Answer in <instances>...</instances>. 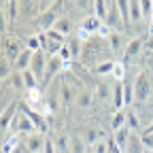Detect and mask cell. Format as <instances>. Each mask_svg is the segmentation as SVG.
<instances>
[{
	"instance_id": "30",
	"label": "cell",
	"mask_w": 153,
	"mask_h": 153,
	"mask_svg": "<svg viewBox=\"0 0 153 153\" xmlns=\"http://www.w3.org/2000/svg\"><path fill=\"white\" fill-rule=\"evenodd\" d=\"M149 34H151V36H153V24H151V26H149Z\"/></svg>"
},
{
	"instance_id": "23",
	"label": "cell",
	"mask_w": 153,
	"mask_h": 153,
	"mask_svg": "<svg viewBox=\"0 0 153 153\" xmlns=\"http://www.w3.org/2000/svg\"><path fill=\"white\" fill-rule=\"evenodd\" d=\"M113 68H115V62L113 60H104L100 64H96V74H113Z\"/></svg>"
},
{
	"instance_id": "1",
	"label": "cell",
	"mask_w": 153,
	"mask_h": 153,
	"mask_svg": "<svg viewBox=\"0 0 153 153\" xmlns=\"http://www.w3.org/2000/svg\"><path fill=\"white\" fill-rule=\"evenodd\" d=\"M151 96H153L151 72L149 70H140L136 74V79H134V104H136V106H145Z\"/></svg>"
},
{
	"instance_id": "21",
	"label": "cell",
	"mask_w": 153,
	"mask_h": 153,
	"mask_svg": "<svg viewBox=\"0 0 153 153\" xmlns=\"http://www.w3.org/2000/svg\"><path fill=\"white\" fill-rule=\"evenodd\" d=\"M123 100H126V108H130L134 104V81L132 83L128 79L123 81Z\"/></svg>"
},
{
	"instance_id": "3",
	"label": "cell",
	"mask_w": 153,
	"mask_h": 153,
	"mask_svg": "<svg viewBox=\"0 0 153 153\" xmlns=\"http://www.w3.org/2000/svg\"><path fill=\"white\" fill-rule=\"evenodd\" d=\"M2 45H4V53H2V57L7 62H15L17 57H19V53H22L26 47H24V43H22V36H4V41H2Z\"/></svg>"
},
{
	"instance_id": "17",
	"label": "cell",
	"mask_w": 153,
	"mask_h": 153,
	"mask_svg": "<svg viewBox=\"0 0 153 153\" xmlns=\"http://www.w3.org/2000/svg\"><path fill=\"white\" fill-rule=\"evenodd\" d=\"M128 9H130V24H138L143 22V11H140V0H130L128 2Z\"/></svg>"
},
{
	"instance_id": "16",
	"label": "cell",
	"mask_w": 153,
	"mask_h": 153,
	"mask_svg": "<svg viewBox=\"0 0 153 153\" xmlns=\"http://www.w3.org/2000/svg\"><path fill=\"white\" fill-rule=\"evenodd\" d=\"M130 136H132V130L128 128V126H123L121 130H117V132H115V136H113V143L115 145H117L121 151L128 147V143H130Z\"/></svg>"
},
{
	"instance_id": "13",
	"label": "cell",
	"mask_w": 153,
	"mask_h": 153,
	"mask_svg": "<svg viewBox=\"0 0 153 153\" xmlns=\"http://www.w3.org/2000/svg\"><path fill=\"white\" fill-rule=\"evenodd\" d=\"M113 111H126V100H123V81L113 83Z\"/></svg>"
},
{
	"instance_id": "9",
	"label": "cell",
	"mask_w": 153,
	"mask_h": 153,
	"mask_svg": "<svg viewBox=\"0 0 153 153\" xmlns=\"http://www.w3.org/2000/svg\"><path fill=\"white\" fill-rule=\"evenodd\" d=\"M94 98L96 102H113V85L106 81H98L94 85Z\"/></svg>"
},
{
	"instance_id": "11",
	"label": "cell",
	"mask_w": 153,
	"mask_h": 153,
	"mask_svg": "<svg viewBox=\"0 0 153 153\" xmlns=\"http://www.w3.org/2000/svg\"><path fill=\"white\" fill-rule=\"evenodd\" d=\"M126 126L132 130V132H140V128H143V117H140V113L136 111V108H126Z\"/></svg>"
},
{
	"instance_id": "2",
	"label": "cell",
	"mask_w": 153,
	"mask_h": 153,
	"mask_svg": "<svg viewBox=\"0 0 153 153\" xmlns=\"http://www.w3.org/2000/svg\"><path fill=\"white\" fill-rule=\"evenodd\" d=\"M81 91V87H79V83H76V79L72 74H68V72H64V74H60V98H62V108H70L72 104H74V100H76V94Z\"/></svg>"
},
{
	"instance_id": "7",
	"label": "cell",
	"mask_w": 153,
	"mask_h": 153,
	"mask_svg": "<svg viewBox=\"0 0 153 153\" xmlns=\"http://www.w3.org/2000/svg\"><path fill=\"white\" fill-rule=\"evenodd\" d=\"M47 60H49V55L45 51H36L34 57H32V66L30 70L38 76V81L45 83V74H47Z\"/></svg>"
},
{
	"instance_id": "29",
	"label": "cell",
	"mask_w": 153,
	"mask_h": 153,
	"mask_svg": "<svg viewBox=\"0 0 153 153\" xmlns=\"http://www.w3.org/2000/svg\"><path fill=\"white\" fill-rule=\"evenodd\" d=\"M151 132H153V121H151V123H149V126H147V128H145L140 134H151Z\"/></svg>"
},
{
	"instance_id": "25",
	"label": "cell",
	"mask_w": 153,
	"mask_h": 153,
	"mask_svg": "<svg viewBox=\"0 0 153 153\" xmlns=\"http://www.w3.org/2000/svg\"><path fill=\"white\" fill-rule=\"evenodd\" d=\"M140 136H143L145 149H147V151H153V132H151V134H140Z\"/></svg>"
},
{
	"instance_id": "19",
	"label": "cell",
	"mask_w": 153,
	"mask_h": 153,
	"mask_svg": "<svg viewBox=\"0 0 153 153\" xmlns=\"http://www.w3.org/2000/svg\"><path fill=\"white\" fill-rule=\"evenodd\" d=\"M126 126V111H113V117H111V128L113 132H117Z\"/></svg>"
},
{
	"instance_id": "32",
	"label": "cell",
	"mask_w": 153,
	"mask_h": 153,
	"mask_svg": "<svg viewBox=\"0 0 153 153\" xmlns=\"http://www.w3.org/2000/svg\"><path fill=\"white\" fill-rule=\"evenodd\" d=\"M147 153H153V151H147Z\"/></svg>"
},
{
	"instance_id": "12",
	"label": "cell",
	"mask_w": 153,
	"mask_h": 153,
	"mask_svg": "<svg viewBox=\"0 0 153 153\" xmlns=\"http://www.w3.org/2000/svg\"><path fill=\"white\" fill-rule=\"evenodd\" d=\"M94 102H96V98H94V89L81 87V91L76 94V100H74V104L79 106L81 111H87V108H89Z\"/></svg>"
},
{
	"instance_id": "18",
	"label": "cell",
	"mask_w": 153,
	"mask_h": 153,
	"mask_svg": "<svg viewBox=\"0 0 153 153\" xmlns=\"http://www.w3.org/2000/svg\"><path fill=\"white\" fill-rule=\"evenodd\" d=\"M87 143L81 134H70V153H85Z\"/></svg>"
},
{
	"instance_id": "6",
	"label": "cell",
	"mask_w": 153,
	"mask_h": 153,
	"mask_svg": "<svg viewBox=\"0 0 153 153\" xmlns=\"http://www.w3.org/2000/svg\"><path fill=\"white\" fill-rule=\"evenodd\" d=\"M11 130H13L15 134H22V136H28V134L36 132V130H34L32 119L28 117L24 111H19V113H17V117H15V121H13V128H11Z\"/></svg>"
},
{
	"instance_id": "14",
	"label": "cell",
	"mask_w": 153,
	"mask_h": 153,
	"mask_svg": "<svg viewBox=\"0 0 153 153\" xmlns=\"http://www.w3.org/2000/svg\"><path fill=\"white\" fill-rule=\"evenodd\" d=\"M102 24H104V22H100V19L91 13V15H85V17L81 19V26H79V28L85 30L87 34H98V30H100Z\"/></svg>"
},
{
	"instance_id": "8",
	"label": "cell",
	"mask_w": 153,
	"mask_h": 153,
	"mask_svg": "<svg viewBox=\"0 0 153 153\" xmlns=\"http://www.w3.org/2000/svg\"><path fill=\"white\" fill-rule=\"evenodd\" d=\"M53 30H55V32H60V34H62V36H66V38H70V36H74V34H76V30H79V28L74 26L72 17H70L68 13H64V15L55 22Z\"/></svg>"
},
{
	"instance_id": "10",
	"label": "cell",
	"mask_w": 153,
	"mask_h": 153,
	"mask_svg": "<svg viewBox=\"0 0 153 153\" xmlns=\"http://www.w3.org/2000/svg\"><path fill=\"white\" fill-rule=\"evenodd\" d=\"M108 47H111L113 53H117V55L123 57V51H126V47H128L123 32H113V34L108 36Z\"/></svg>"
},
{
	"instance_id": "24",
	"label": "cell",
	"mask_w": 153,
	"mask_h": 153,
	"mask_svg": "<svg viewBox=\"0 0 153 153\" xmlns=\"http://www.w3.org/2000/svg\"><path fill=\"white\" fill-rule=\"evenodd\" d=\"M140 11H143L145 19H151L153 17V2H149V0H140Z\"/></svg>"
},
{
	"instance_id": "28",
	"label": "cell",
	"mask_w": 153,
	"mask_h": 153,
	"mask_svg": "<svg viewBox=\"0 0 153 153\" xmlns=\"http://www.w3.org/2000/svg\"><path fill=\"white\" fill-rule=\"evenodd\" d=\"M145 49H147L149 53H153V36H151V34L145 38Z\"/></svg>"
},
{
	"instance_id": "27",
	"label": "cell",
	"mask_w": 153,
	"mask_h": 153,
	"mask_svg": "<svg viewBox=\"0 0 153 153\" xmlns=\"http://www.w3.org/2000/svg\"><path fill=\"white\" fill-rule=\"evenodd\" d=\"M145 64H147V68H149V70H153V53L145 51Z\"/></svg>"
},
{
	"instance_id": "31",
	"label": "cell",
	"mask_w": 153,
	"mask_h": 153,
	"mask_svg": "<svg viewBox=\"0 0 153 153\" xmlns=\"http://www.w3.org/2000/svg\"><path fill=\"white\" fill-rule=\"evenodd\" d=\"M85 153H94V149H91V147H87V151H85Z\"/></svg>"
},
{
	"instance_id": "22",
	"label": "cell",
	"mask_w": 153,
	"mask_h": 153,
	"mask_svg": "<svg viewBox=\"0 0 153 153\" xmlns=\"http://www.w3.org/2000/svg\"><path fill=\"white\" fill-rule=\"evenodd\" d=\"M126 68H128V64H123L121 60L119 62H115V68H113V79L115 81H126Z\"/></svg>"
},
{
	"instance_id": "20",
	"label": "cell",
	"mask_w": 153,
	"mask_h": 153,
	"mask_svg": "<svg viewBox=\"0 0 153 153\" xmlns=\"http://www.w3.org/2000/svg\"><path fill=\"white\" fill-rule=\"evenodd\" d=\"M94 15L100 19V22H106V15H108V2L104 0H96L94 2Z\"/></svg>"
},
{
	"instance_id": "4",
	"label": "cell",
	"mask_w": 153,
	"mask_h": 153,
	"mask_svg": "<svg viewBox=\"0 0 153 153\" xmlns=\"http://www.w3.org/2000/svg\"><path fill=\"white\" fill-rule=\"evenodd\" d=\"M47 136H49V134L32 132V134H28V136H24L22 147L26 149V153H43L45 145H47Z\"/></svg>"
},
{
	"instance_id": "15",
	"label": "cell",
	"mask_w": 153,
	"mask_h": 153,
	"mask_svg": "<svg viewBox=\"0 0 153 153\" xmlns=\"http://www.w3.org/2000/svg\"><path fill=\"white\" fill-rule=\"evenodd\" d=\"M123 153H147L145 145H143V136L136 132H132V136H130V143L128 147L123 149Z\"/></svg>"
},
{
	"instance_id": "5",
	"label": "cell",
	"mask_w": 153,
	"mask_h": 153,
	"mask_svg": "<svg viewBox=\"0 0 153 153\" xmlns=\"http://www.w3.org/2000/svg\"><path fill=\"white\" fill-rule=\"evenodd\" d=\"M143 49H145V38H140V36L130 38V41H128V47H126V51H123L121 62H123V64H130L134 57H138V55L143 53Z\"/></svg>"
},
{
	"instance_id": "26",
	"label": "cell",
	"mask_w": 153,
	"mask_h": 153,
	"mask_svg": "<svg viewBox=\"0 0 153 153\" xmlns=\"http://www.w3.org/2000/svg\"><path fill=\"white\" fill-rule=\"evenodd\" d=\"M43 153H57L55 143H53V138H51V136H47V145H45V151H43Z\"/></svg>"
}]
</instances>
